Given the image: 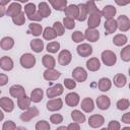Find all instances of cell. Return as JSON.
I'll return each mask as SVG.
<instances>
[{
    "label": "cell",
    "mask_w": 130,
    "mask_h": 130,
    "mask_svg": "<svg viewBox=\"0 0 130 130\" xmlns=\"http://www.w3.org/2000/svg\"><path fill=\"white\" fill-rule=\"evenodd\" d=\"M63 85L67 88V89H74L76 87V81L73 78H65Z\"/></svg>",
    "instance_id": "48"
},
{
    "label": "cell",
    "mask_w": 130,
    "mask_h": 130,
    "mask_svg": "<svg viewBox=\"0 0 130 130\" xmlns=\"http://www.w3.org/2000/svg\"><path fill=\"white\" fill-rule=\"evenodd\" d=\"M120 56H121V59H122L124 62H129V61H130V45L125 46V47L121 50Z\"/></svg>",
    "instance_id": "40"
},
{
    "label": "cell",
    "mask_w": 130,
    "mask_h": 130,
    "mask_svg": "<svg viewBox=\"0 0 130 130\" xmlns=\"http://www.w3.org/2000/svg\"><path fill=\"white\" fill-rule=\"evenodd\" d=\"M29 20H31V21H41L42 19H43V17H42V15L40 14V12L39 11H37L34 15H31V16H29V17H27Z\"/></svg>",
    "instance_id": "53"
},
{
    "label": "cell",
    "mask_w": 130,
    "mask_h": 130,
    "mask_svg": "<svg viewBox=\"0 0 130 130\" xmlns=\"http://www.w3.org/2000/svg\"><path fill=\"white\" fill-rule=\"evenodd\" d=\"M72 60V54L68 50H62L58 55V63L61 66H67Z\"/></svg>",
    "instance_id": "8"
},
{
    "label": "cell",
    "mask_w": 130,
    "mask_h": 130,
    "mask_svg": "<svg viewBox=\"0 0 130 130\" xmlns=\"http://www.w3.org/2000/svg\"><path fill=\"white\" fill-rule=\"evenodd\" d=\"M78 8H79V15H78L77 20H79V21H84V20L86 19L87 15H88V12H87L85 3H80V4H78Z\"/></svg>",
    "instance_id": "38"
},
{
    "label": "cell",
    "mask_w": 130,
    "mask_h": 130,
    "mask_svg": "<svg viewBox=\"0 0 130 130\" xmlns=\"http://www.w3.org/2000/svg\"><path fill=\"white\" fill-rule=\"evenodd\" d=\"M102 61L106 66H113L117 62L116 54L111 50H105L102 52Z\"/></svg>",
    "instance_id": "1"
},
{
    "label": "cell",
    "mask_w": 130,
    "mask_h": 130,
    "mask_svg": "<svg viewBox=\"0 0 130 130\" xmlns=\"http://www.w3.org/2000/svg\"><path fill=\"white\" fill-rule=\"evenodd\" d=\"M64 91V86L61 84V83H57V84H54L50 87H48L47 89V96L49 99H54V98H57L59 95H61Z\"/></svg>",
    "instance_id": "4"
},
{
    "label": "cell",
    "mask_w": 130,
    "mask_h": 130,
    "mask_svg": "<svg viewBox=\"0 0 130 130\" xmlns=\"http://www.w3.org/2000/svg\"><path fill=\"white\" fill-rule=\"evenodd\" d=\"M42 63L43 65L47 68V69H52L55 67L56 65V60L53 56H51L50 54H46L43 56V59H42Z\"/></svg>",
    "instance_id": "26"
},
{
    "label": "cell",
    "mask_w": 130,
    "mask_h": 130,
    "mask_svg": "<svg viewBox=\"0 0 130 130\" xmlns=\"http://www.w3.org/2000/svg\"><path fill=\"white\" fill-rule=\"evenodd\" d=\"M50 4L55 10H58V11H65V9L67 8L66 0H51Z\"/></svg>",
    "instance_id": "31"
},
{
    "label": "cell",
    "mask_w": 130,
    "mask_h": 130,
    "mask_svg": "<svg viewBox=\"0 0 130 130\" xmlns=\"http://www.w3.org/2000/svg\"><path fill=\"white\" fill-rule=\"evenodd\" d=\"M21 12H22L21 11V5L18 2H12L6 8V15L7 16H11V18L16 16V15H18V14H20Z\"/></svg>",
    "instance_id": "10"
},
{
    "label": "cell",
    "mask_w": 130,
    "mask_h": 130,
    "mask_svg": "<svg viewBox=\"0 0 130 130\" xmlns=\"http://www.w3.org/2000/svg\"><path fill=\"white\" fill-rule=\"evenodd\" d=\"M116 20H117V23H118V28L121 31L125 32V31L130 29V19L128 18V16L123 14V15L118 16V18Z\"/></svg>",
    "instance_id": "11"
},
{
    "label": "cell",
    "mask_w": 130,
    "mask_h": 130,
    "mask_svg": "<svg viewBox=\"0 0 130 130\" xmlns=\"http://www.w3.org/2000/svg\"><path fill=\"white\" fill-rule=\"evenodd\" d=\"M46 107H47V110L50 111V112L59 111V110H61L62 107H63V101H62L60 98L51 99V100H49V101L47 102Z\"/></svg>",
    "instance_id": "7"
},
{
    "label": "cell",
    "mask_w": 130,
    "mask_h": 130,
    "mask_svg": "<svg viewBox=\"0 0 130 130\" xmlns=\"http://www.w3.org/2000/svg\"><path fill=\"white\" fill-rule=\"evenodd\" d=\"M20 65L25 69H30L36 65V57L30 53H24L19 59Z\"/></svg>",
    "instance_id": "2"
},
{
    "label": "cell",
    "mask_w": 130,
    "mask_h": 130,
    "mask_svg": "<svg viewBox=\"0 0 130 130\" xmlns=\"http://www.w3.org/2000/svg\"><path fill=\"white\" fill-rule=\"evenodd\" d=\"M17 127L15 125V123L11 120H7L3 123L2 125V130H16Z\"/></svg>",
    "instance_id": "49"
},
{
    "label": "cell",
    "mask_w": 130,
    "mask_h": 130,
    "mask_svg": "<svg viewBox=\"0 0 130 130\" xmlns=\"http://www.w3.org/2000/svg\"><path fill=\"white\" fill-rule=\"evenodd\" d=\"M128 74H129V76H130V68H129V70H128Z\"/></svg>",
    "instance_id": "63"
},
{
    "label": "cell",
    "mask_w": 130,
    "mask_h": 130,
    "mask_svg": "<svg viewBox=\"0 0 130 130\" xmlns=\"http://www.w3.org/2000/svg\"><path fill=\"white\" fill-rule=\"evenodd\" d=\"M113 82L114 84L117 86V87H124L126 82H127V79H126V76L122 73H118L114 76V79H113Z\"/></svg>",
    "instance_id": "35"
},
{
    "label": "cell",
    "mask_w": 130,
    "mask_h": 130,
    "mask_svg": "<svg viewBox=\"0 0 130 130\" xmlns=\"http://www.w3.org/2000/svg\"><path fill=\"white\" fill-rule=\"evenodd\" d=\"M8 82V76L4 73L0 74V86H4Z\"/></svg>",
    "instance_id": "54"
},
{
    "label": "cell",
    "mask_w": 130,
    "mask_h": 130,
    "mask_svg": "<svg viewBox=\"0 0 130 130\" xmlns=\"http://www.w3.org/2000/svg\"><path fill=\"white\" fill-rule=\"evenodd\" d=\"M38 11L40 12V14L42 15V17H48L51 14V8L49 7V4L47 2H41L39 4V8Z\"/></svg>",
    "instance_id": "34"
},
{
    "label": "cell",
    "mask_w": 130,
    "mask_h": 130,
    "mask_svg": "<svg viewBox=\"0 0 130 130\" xmlns=\"http://www.w3.org/2000/svg\"><path fill=\"white\" fill-rule=\"evenodd\" d=\"M30 103H31L30 98L24 95V96H22V98L17 100V107L22 111H26V110H28L30 108Z\"/></svg>",
    "instance_id": "27"
},
{
    "label": "cell",
    "mask_w": 130,
    "mask_h": 130,
    "mask_svg": "<svg viewBox=\"0 0 130 130\" xmlns=\"http://www.w3.org/2000/svg\"><path fill=\"white\" fill-rule=\"evenodd\" d=\"M129 89H130V83H129Z\"/></svg>",
    "instance_id": "64"
},
{
    "label": "cell",
    "mask_w": 130,
    "mask_h": 130,
    "mask_svg": "<svg viewBox=\"0 0 130 130\" xmlns=\"http://www.w3.org/2000/svg\"><path fill=\"white\" fill-rule=\"evenodd\" d=\"M128 41V38L124 35V34H118L116 35L114 38H113V43L115 46H118V47H121V46H124Z\"/></svg>",
    "instance_id": "36"
},
{
    "label": "cell",
    "mask_w": 130,
    "mask_h": 130,
    "mask_svg": "<svg viewBox=\"0 0 130 130\" xmlns=\"http://www.w3.org/2000/svg\"><path fill=\"white\" fill-rule=\"evenodd\" d=\"M16 130H27V129H25L24 127H21V126H20V127H17Z\"/></svg>",
    "instance_id": "60"
},
{
    "label": "cell",
    "mask_w": 130,
    "mask_h": 130,
    "mask_svg": "<svg viewBox=\"0 0 130 130\" xmlns=\"http://www.w3.org/2000/svg\"><path fill=\"white\" fill-rule=\"evenodd\" d=\"M43 27L42 24L37 23V22H31L28 24V29H27V34H30L32 36L39 37L41 36V34H43Z\"/></svg>",
    "instance_id": "23"
},
{
    "label": "cell",
    "mask_w": 130,
    "mask_h": 130,
    "mask_svg": "<svg viewBox=\"0 0 130 130\" xmlns=\"http://www.w3.org/2000/svg\"><path fill=\"white\" fill-rule=\"evenodd\" d=\"M86 68H87L89 71H91V72L98 71V70L101 68V62H100V60H99L96 57L89 58V59L86 61Z\"/></svg>",
    "instance_id": "24"
},
{
    "label": "cell",
    "mask_w": 130,
    "mask_h": 130,
    "mask_svg": "<svg viewBox=\"0 0 130 130\" xmlns=\"http://www.w3.org/2000/svg\"><path fill=\"white\" fill-rule=\"evenodd\" d=\"M81 109L85 112V113H90L93 111L94 109V103L92 101V99L90 98H84L81 101V105H80Z\"/></svg>",
    "instance_id": "25"
},
{
    "label": "cell",
    "mask_w": 130,
    "mask_h": 130,
    "mask_svg": "<svg viewBox=\"0 0 130 130\" xmlns=\"http://www.w3.org/2000/svg\"><path fill=\"white\" fill-rule=\"evenodd\" d=\"M116 107H117V109L120 110V111L127 110V109L130 107V102H129V100H127V99H121V100H119V101L117 102Z\"/></svg>",
    "instance_id": "42"
},
{
    "label": "cell",
    "mask_w": 130,
    "mask_h": 130,
    "mask_svg": "<svg viewBox=\"0 0 130 130\" xmlns=\"http://www.w3.org/2000/svg\"><path fill=\"white\" fill-rule=\"evenodd\" d=\"M9 3V0H0V6H5Z\"/></svg>",
    "instance_id": "58"
},
{
    "label": "cell",
    "mask_w": 130,
    "mask_h": 130,
    "mask_svg": "<svg viewBox=\"0 0 130 130\" xmlns=\"http://www.w3.org/2000/svg\"><path fill=\"white\" fill-rule=\"evenodd\" d=\"M56 130H68V129H67V127H65V126H60V127H58Z\"/></svg>",
    "instance_id": "59"
},
{
    "label": "cell",
    "mask_w": 130,
    "mask_h": 130,
    "mask_svg": "<svg viewBox=\"0 0 130 130\" xmlns=\"http://www.w3.org/2000/svg\"><path fill=\"white\" fill-rule=\"evenodd\" d=\"M59 49H60V43L54 41V42H50V43L47 45V49H46V50L48 51V53L54 54V53H57V52L59 51Z\"/></svg>",
    "instance_id": "41"
},
{
    "label": "cell",
    "mask_w": 130,
    "mask_h": 130,
    "mask_svg": "<svg viewBox=\"0 0 130 130\" xmlns=\"http://www.w3.org/2000/svg\"><path fill=\"white\" fill-rule=\"evenodd\" d=\"M50 124L46 120H40L36 123V130H50Z\"/></svg>",
    "instance_id": "46"
},
{
    "label": "cell",
    "mask_w": 130,
    "mask_h": 130,
    "mask_svg": "<svg viewBox=\"0 0 130 130\" xmlns=\"http://www.w3.org/2000/svg\"><path fill=\"white\" fill-rule=\"evenodd\" d=\"M0 107L3 111H5L7 113H10L14 109V103L11 99H9L7 96H3V98L0 99Z\"/></svg>",
    "instance_id": "16"
},
{
    "label": "cell",
    "mask_w": 130,
    "mask_h": 130,
    "mask_svg": "<svg viewBox=\"0 0 130 130\" xmlns=\"http://www.w3.org/2000/svg\"><path fill=\"white\" fill-rule=\"evenodd\" d=\"M0 9H1V13H0V16H4V14L6 13V8L4 6H0Z\"/></svg>",
    "instance_id": "57"
},
{
    "label": "cell",
    "mask_w": 130,
    "mask_h": 130,
    "mask_svg": "<svg viewBox=\"0 0 130 130\" xmlns=\"http://www.w3.org/2000/svg\"><path fill=\"white\" fill-rule=\"evenodd\" d=\"M43 76H44V79H46L47 81H54L61 76V73L58 70L52 68V69H46L43 73Z\"/></svg>",
    "instance_id": "17"
},
{
    "label": "cell",
    "mask_w": 130,
    "mask_h": 130,
    "mask_svg": "<svg viewBox=\"0 0 130 130\" xmlns=\"http://www.w3.org/2000/svg\"><path fill=\"white\" fill-rule=\"evenodd\" d=\"M43 96H44V91L43 89L37 87L35 89H32V91L30 92V100L32 103H40L42 100H43Z\"/></svg>",
    "instance_id": "32"
},
{
    "label": "cell",
    "mask_w": 130,
    "mask_h": 130,
    "mask_svg": "<svg viewBox=\"0 0 130 130\" xmlns=\"http://www.w3.org/2000/svg\"><path fill=\"white\" fill-rule=\"evenodd\" d=\"M50 121L53 124H60L63 122V116L61 114H53L50 117Z\"/></svg>",
    "instance_id": "51"
},
{
    "label": "cell",
    "mask_w": 130,
    "mask_h": 130,
    "mask_svg": "<svg viewBox=\"0 0 130 130\" xmlns=\"http://www.w3.org/2000/svg\"><path fill=\"white\" fill-rule=\"evenodd\" d=\"M0 46H1V49L2 50L8 51V50H10V49L13 48V46H14V40L11 37H4V38H2V40L0 42Z\"/></svg>",
    "instance_id": "30"
},
{
    "label": "cell",
    "mask_w": 130,
    "mask_h": 130,
    "mask_svg": "<svg viewBox=\"0 0 130 130\" xmlns=\"http://www.w3.org/2000/svg\"><path fill=\"white\" fill-rule=\"evenodd\" d=\"M30 49L36 53H41L44 50V41L41 39H34L30 41Z\"/></svg>",
    "instance_id": "28"
},
{
    "label": "cell",
    "mask_w": 130,
    "mask_h": 130,
    "mask_svg": "<svg viewBox=\"0 0 130 130\" xmlns=\"http://www.w3.org/2000/svg\"><path fill=\"white\" fill-rule=\"evenodd\" d=\"M9 93H10V95L12 98H15L17 100L20 99V98H22V96H24V95H26L25 94L24 87L22 85H20V84H14V85H12L9 88Z\"/></svg>",
    "instance_id": "9"
},
{
    "label": "cell",
    "mask_w": 130,
    "mask_h": 130,
    "mask_svg": "<svg viewBox=\"0 0 130 130\" xmlns=\"http://www.w3.org/2000/svg\"><path fill=\"white\" fill-rule=\"evenodd\" d=\"M85 6H86V9H87L88 15L99 10L98 7H96V5H95V3H94L93 1H87V2L85 3Z\"/></svg>",
    "instance_id": "50"
},
{
    "label": "cell",
    "mask_w": 130,
    "mask_h": 130,
    "mask_svg": "<svg viewBox=\"0 0 130 130\" xmlns=\"http://www.w3.org/2000/svg\"><path fill=\"white\" fill-rule=\"evenodd\" d=\"M121 121H122L123 123H125V124H130V112L125 113V114L122 116Z\"/></svg>",
    "instance_id": "55"
},
{
    "label": "cell",
    "mask_w": 130,
    "mask_h": 130,
    "mask_svg": "<svg viewBox=\"0 0 130 130\" xmlns=\"http://www.w3.org/2000/svg\"><path fill=\"white\" fill-rule=\"evenodd\" d=\"M105 123V118L102 115L95 114V115H91L88 118V125L91 128H99L101 127L103 124Z\"/></svg>",
    "instance_id": "14"
},
{
    "label": "cell",
    "mask_w": 130,
    "mask_h": 130,
    "mask_svg": "<svg viewBox=\"0 0 130 130\" xmlns=\"http://www.w3.org/2000/svg\"><path fill=\"white\" fill-rule=\"evenodd\" d=\"M71 39L75 43H81L82 41H84L85 38H84V34H82L80 30H75V31L72 32Z\"/></svg>",
    "instance_id": "45"
},
{
    "label": "cell",
    "mask_w": 130,
    "mask_h": 130,
    "mask_svg": "<svg viewBox=\"0 0 130 130\" xmlns=\"http://www.w3.org/2000/svg\"><path fill=\"white\" fill-rule=\"evenodd\" d=\"M39 114H40V112L37 107H30L28 110L23 111V113L20 114V120L23 122H29L31 119L37 117Z\"/></svg>",
    "instance_id": "6"
},
{
    "label": "cell",
    "mask_w": 130,
    "mask_h": 130,
    "mask_svg": "<svg viewBox=\"0 0 130 130\" xmlns=\"http://www.w3.org/2000/svg\"><path fill=\"white\" fill-rule=\"evenodd\" d=\"M0 67L4 71H10V70H12L13 67H14L13 60L10 57H8V56L1 57V59H0Z\"/></svg>",
    "instance_id": "19"
},
{
    "label": "cell",
    "mask_w": 130,
    "mask_h": 130,
    "mask_svg": "<svg viewBox=\"0 0 130 130\" xmlns=\"http://www.w3.org/2000/svg\"><path fill=\"white\" fill-rule=\"evenodd\" d=\"M65 15L67 17H70V18H73V19H77L78 18V15H79V8H78V5H75V4H70L67 6V8L65 9Z\"/></svg>",
    "instance_id": "20"
},
{
    "label": "cell",
    "mask_w": 130,
    "mask_h": 130,
    "mask_svg": "<svg viewBox=\"0 0 130 130\" xmlns=\"http://www.w3.org/2000/svg\"><path fill=\"white\" fill-rule=\"evenodd\" d=\"M53 28L55 29V31H56L58 37L63 36L64 32H65V27H64L63 23H61L60 21H55L54 24H53Z\"/></svg>",
    "instance_id": "43"
},
{
    "label": "cell",
    "mask_w": 130,
    "mask_h": 130,
    "mask_svg": "<svg viewBox=\"0 0 130 130\" xmlns=\"http://www.w3.org/2000/svg\"><path fill=\"white\" fill-rule=\"evenodd\" d=\"M72 78L76 82H84L87 78V72L82 67H75L72 71Z\"/></svg>",
    "instance_id": "5"
},
{
    "label": "cell",
    "mask_w": 130,
    "mask_h": 130,
    "mask_svg": "<svg viewBox=\"0 0 130 130\" xmlns=\"http://www.w3.org/2000/svg\"><path fill=\"white\" fill-rule=\"evenodd\" d=\"M25 13L24 12H21L20 14H18V15H16V16H14V17H12V21H13V23L14 24H16V25H22V24H24V22H25Z\"/></svg>",
    "instance_id": "44"
},
{
    "label": "cell",
    "mask_w": 130,
    "mask_h": 130,
    "mask_svg": "<svg viewBox=\"0 0 130 130\" xmlns=\"http://www.w3.org/2000/svg\"><path fill=\"white\" fill-rule=\"evenodd\" d=\"M108 129L109 130H121V124H120V122H118L116 120H112L109 122Z\"/></svg>",
    "instance_id": "52"
},
{
    "label": "cell",
    "mask_w": 130,
    "mask_h": 130,
    "mask_svg": "<svg viewBox=\"0 0 130 130\" xmlns=\"http://www.w3.org/2000/svg\"><path fill=\"white\" fill-rule=\"evenodd\" d=\"M101 130H109V129H108V128H102Z\"/></svg>",
    "instance_id": "62"
},
{
    "label": "cell",
    "mask_w": 130,
    "mask_h": 130,
    "mask_svg": "<svg viewBox=\"0 0 130 130\" xmlns=\"http://www.w3.org/2000/svg\"><path fill=\"white\" fill-rule=\"evenodd\" d=\"M98 86H99V89L101 91H108L112 87V81L108 77H103L99 80Z\"/></svg>",
    "instance_id": "29"
},
{
    "label": "cell",
    "mask_w": 130,
    "mask_h": 130,
    "mask_svg": "<svg viewBox=\"0 0 130 130\" xmlns=\"http://www.w3.org/2000/svg\"><path fill=\"white\" fill-rule=\"evenodd\" d=\"M56 37H58V36H57V34H56V31H55V29L53 27H49L48 26L43 31V38L45 40H47V41H52Z\"/></svg>",
    "instance_id": "37"
},
{
    "label": "cell",
    "mask_w": 130,
    "mask_h": 130,
    "mask_svg": "<svg viewBox=\"0 0 130 130\" xmlns=\"http://www.w3.org/2000/svg\"><path fill=\"white\" fill-rule=\"evenodd\" d=\"M116 12H117V10L113 5H106L102 10V16H104L106 18V20L112 19V18H114Z\"/></svg>",
    "instance_id": "22"
},
{
    "label": "cell",
    "mask_w": 130,
    "mask_h": 130,
    "mask_svg": "<svg viewBox=\"0 0 130 130\" xmlns=\"http://www.w3.org/2000/svg\"><path fill=\"white\" fill-rule=\"evenodd\" d=\"M84 38H85V40H87L91 43H94L100 39V32L96 28H88L87 27L84 31Z\"/></svg>",
    "instance_id": "18"
},
{
    "label": "cell",
    "mask_w": 130,
    "mask_h": 130,
    "mask_svg": "<svg viewBox=\"0 0 130 130\" xmlns=\"http://www.w3.org/2000/svg\"><path fill=\"white\" fill-rule=\"evenodd\" d=\"M80 102V96L77 92H69L65 95V103L69 107H76Z\"/></svg>",
    "instance_id": "13"
},
{
    "label": "cell",
    "mask_w": 130,
    "mask_h": 130,
    "mask_svg": "<svg viewBox=\"0 0 130 130\" xmlns=\"http://www.w3.org/2000/svg\"><path fill=\"white\" fill-rule=\"evenodd\" d=\"M104 27H105V34L107 35H110V34H113L117 30L118 28V23H117V20L112 18V19H108L105 21L104 23Z\"/></svg>",
    "instance_id": "21"
},
{
    "label": "cell",
    "mask_w": 130,
    "mask_h": 130,
    "mask_svg": "<svg viewBox=\"0 0 130 130\" xmlns=\"http://www.w3.org/2000/svg\"><path fill=\"white\" fill-rule=\"evenodd\" d=\"M122 130H130V127H123Z\"/></svg>",
    "instance_id": "61"
},
{
    "label": "cell",
    "mask_w": 130,
    "mask_h": 130,
    "mask_svg": "<svg viewBox=\"0 0 130 130\" xmlns=\"http://www.w3.org/2000/svg\"><path fill=\"white\" fill-rule=\"evenodd\" d=\"M37 11H38V10H37L36 5H35L34 3H31V2L26 3V4L24 5V13H25V15H26L27 17L34 15Z\"/></svg>",
    "instance_id": "39"
},
{
    "label": "cell",
    "mask_w": 130,
    "mask_h": 130,
    "mask_svg": "<svg viewBox=\"0 0 130 130\" xmlns=\"http://www.w3.org/2000/svg\"><path fill=\"white\" fill-rule=\"evenodd\" d=\"M71 118L75 123H78V124L85 122V115L79 110H73L71 112Z\"/></svg>",
    "instance_id": "33"
},
{
    "label": "cell",
    "mask_w": 130,
    "mask_h": 130,
    "mask_svg": "<svg viewBox=\"0 0 130 130\" xmlns=\"http://www.w3.org/2000/svg\"><path fill=\"white\" fill-rule=\"evenodd\" d=\"M63 25L67 29H72V28L75 27V20L73 18H70V17L65 16L64 19H63Z\"/></svg>",
    "instance_id": "47"
},
{
    "label": "cell",
    "mask_w": 130,
    "mask_h": 130,
    "mask_svg": "<svg viewBox=\"0 0 130 130\" xmlns=\"http://www.w3.org/2000/svg\"><path fill=\"white\" fill-rule=\"evenodd\" d=\"M67 129H68V130H80V126H79L78 123L73 122V123H70V124L67 126Z\"/></svg>",
    "instance_id": "56"
},
{
    "label": "cell",
    "mask_w": 130,
    "mask_h": 130,
    "mask_svg": "<svg viewBox=\"0 0 130 130\" xmlns=\"http://www.w3.org/2000/svg\"><path fill=\"white\" fill-rule=\"evenodd\" d=\"M96 106L99 109L105 111V110H108L110 108V105H111V100L108 95H105V94H102L100 96L96 98Z\"/></svg>",
    "instance_id": "15"
},
{
    "label": "cell",
    "mask_w": 130,
    "mask_h": 130,
    "mask_svg": "<svg viewBox=\"0 0 130 130\" xmlns=\"http://www.w3.org/2000/svg\"><path fill=\"white\" fill-rule=\"evenodd\" d=\"M101 19H102V11L100 10L89 14L88 19H87L88 28H96L101 23Z\"/></svg>",
    "instance_id": "3"
},
{
    "label": "cell",
    "mask_w": 130,
    "mask_h": 130,
    "mask_svg": "<svg viewBox=\"0 0 130 130\" xmlns=\"http://www.w3.org/2000/svg\"><path fill=\"white\" fill-rule=\"evenodd\" d=\"M77 54L81 57H88L92 54V47L87 43H82L76 48Z\"/></svg>",
    "instance_id": "12"
}]
</instances>
